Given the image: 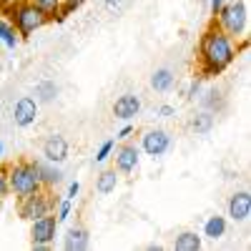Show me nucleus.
I'll return each mask as SVG.
<instances>
[{
	"label": "nucleus",
	"mask_w": 251,
	"mask_h": 251,
	"mask_svg": "<svg viewBox=\"0 0 251 251\" xmlns=\"http://www.w3.org/2000/svg\"><path fill=\"white\" fill-rule=\"evenodd\" d=\"M78 194H80V183H78V181H71V183H68V194H66V199L73 201Z\"/></svg>",
	"instance_id": "c756f323"
},
{
	"label": "nucleus",
	"mask_w": 251,
	"mask_h": 251,
	"mask_svg": "<svg viewBox=\"0 0 251 251\" xmlns=\"http://www.w3.org/2000/svg\"><path fill=\"white\" fill-rule=\"evenodd\" d=\"M18 3H23V0H0V10H10Z\"/></svg>",
	"instance_id": "473e14b6"
},
{
	"label": "nucleus",
	"mask_w": 251,
	"mask_h": 251,
	"mask_svg": "<svg viewBox=\"0 0 251 251\" xmlns=\"http://www.w3.org/2000/svg\"><path fill=\"white\" fill-rule=\"evenodd\" d=\"M58 96V86H55V80H40L38 86H35V98L40 100V103H50L53 98Z\"/></svg>",
	"instance_id": "4be33fe9"
},
{
	"label": "nucleus",
	"mask_w": 251,
	"mask_h": 251,
	"mask_svg": "<svg viewBox=\"0 0 251 251\" xmlns=\"http://www.w3.org/2000/svg\"><path fill=\"white\" fill-rule=\"evenodd\" d=\"M214 20H216L219 30H224L226 35L239 40L249 28V8L244 0H226L221 5V10L214 15Z\"/></svg>",
	"instance_id": "f03ea898"
},
{
	"label": "nucleus",
	"mask_w": 251,
	"mask_h": 251,
	"mask_svg": "<svg viewBox=\"0 0 251 251\" xmlns=\"http://www.w3.org/2000/svg\"><path fill=\"white\" fill-rule=\"evenodd\" d=\"M201 103H203V111H208V113H221L224 108H226V100H224V96H221V91H216V88H211V91H206V96L201 98Z\"/></svg>",
	"instance_id": "a211bd4d"
},
{
	"label": "nucleus",
	"mask_w": 251,
	"mask_h": 251,
	"mask_svg": "<svg viewBox=\"0 0 251 251\" xmlns=\"http://www.w3.org/2000/svg\"><path fill=\"white\" fill-rule=\"evenodd\" d=\"M0 156H3V143H0Z\"/></svg>",
	"instance_id": "c9c22d12"
},
{
	"label": "nucleus",
	"mask_w": 251,
	"mask_h": 251,
	"mask_svg": "<svg viewBox=\"0 0 251 251\" xmlns=\"http://www.w3.org/2000/svg\"><path fill=\"white\" fill-rule=\"evenodd\" d=\"M226 214L234 221H246L251 216V194L249 191H236L226 203Z\"/></svg>",
	"instance_id": "f8f14e48"
},
{
	"label": "nucleus",
	"mask_w": 251,
	"mask_h": 251,
	"mask_svg": "<svg viewBox=\"0 0 251 251\" xmlns=\"http://www.w3.org/2000/svg\"><path fill=\"white\" fill-rule=\"evenodd\" d=\"M133 131H136V128H133L131 123H128V126H123V128L118 131V138H121V141H128V138L133 136Z\"/></svg>",
	"instance_id": "2f4dec72"
},
{
	"label": "nucleus",
	"mask_w": 251,
	"mask_h": 251,
	"mask_svg": "<svg viewBox=\"0 0 251 251\" xmlns=\"http://www.w3.org/2000/svg\"><path fill=\"white\" fill-rule=\"evenodd\" d=\"M91 246V236H88V228L83 226H71L66 236H63V249L66 251H86Z\"/></svg>",
	"instance_id": "ddd939ff"
},
{
	"label": "nucleus",
	"mask_w": 251,
	"mask_h": 251,
	"mask_svg": "<svg viewBox=\"0 0 251 251\" xmlns=\"http://www.w3.org/2000/svg\"><path fill=\"white\" fill-rule=\"evenodd\" d=\"M199 91H201V80L196 78V80H191V86L186 88V98H196V96H199Z\"/></svg>",
	"instance_id": "cd10ccee"
},
{
	"label": "nucleus",
	"mask_w": 251,
	"mask_h": 251,
	"mask_svg": "<svg viewBox=\"0 0 251 251\" xmlns=\"http://www.w3.org/2000/svg\"><path fill=\"white\" fill-rule=\"evenodd\" d=\"M161 249H163L161 244H149V251H161Z\"/></svg>",
	"instance_id": "f704fd0d"
},
{
	"label": "nucleus",
	"mask_w": 251,
	"mask_h": 251,
	"mask_svg": "<svg viewBox=\"0 0 251 251\" xmlns=\"http://www.w3.org/2000/svg\"><path fill=\"white\" fill-rule=\"evenodd\" d=\"M214 128V113H208V111H201L191 118V131L196 136H206L208 131Z\"/></svg>",
	"instance_id": "412c9836"
},
{
	"label": "nucleus",
	"mask_w": 251,
	"mask_h": 251,
	"mask_svg": "<svg viewBox=\"0 0 251 251\" xmlns=\"http://www.w3.org/2000/svg\"><path fill=\"white\" fill-rule=\"evenodd\" d=\"M141 149L146 156H151V158H161L166 151L171 149V136L169 131H163V128H151V131H146L141 136Z\"/></svg>",
	"instance_id": "0eeeda50"
},
{
	"label": "nucleus",
	"mask_w": 251,
	"mask_h": 251,
	"mask_svg": "<svg viewBox=\"0 0 251 251\" xmlns=\"http://www.w3.org/2000/svg\"><path fill=\"white\" fill-rule=\"evenodd\" d=\"M131 0H103V5L106 8H111V10H121V8H126Z\"/></svg>",
	"instance_id": "bb28decb"
},
{
	"label": "nucleus",
	"mask_w": 251,
	"mask_h": 251,
	"mask_svg": "<svg viewBox=\"0 0 251 251\" xmlns=\"http://www.w3.org/2000/svg\"><path fill=\"white\" fill-rule=\"evenodd\" d=\"M0 43H3L5 48H15L20 43V33L15 30V25L10 23V20H0Z\"/></svg>",
	"instance_id": "aec40b11"
},
{
	"label": "nucleus",
	"mask_w": 251,
	"mask_h": 251,
	"mask_svg": "<svg viewBox=\"0 0 251 251\" xmlns=\"http://www.w3.org/2000/svg\"><path fill=\"white\" fill-rule=\"evenodd\" d=\"M226 234V219L224 216H208L206 224H203V236H208L211 241H219L221 236Z\"/></svg>",
	"instance_id": "f3484780"
},
{
	"label": "nucleus",
	"mask_w": 251,
	"mask_h": 251,
	"mask_svg": "<svg viewBox=\"0 0 251 251\" xmlns=\"http://www.w3.org/2000/svg\"><path fill=\"white\" fill-rule=\"evenodd\" d=\"M30 163H33V169H35L40 183H43V188H46V186H55V183H60L63 174H60L58 169H53V163H50V161H30Z\"/></svg>",
	"instance_id": "4468645a"
},
{
	"label": "nucleus",
	"mask_w": 251,
	"mask_h": 251,
	"mask_svg": "<svg viewBox=\"0 0 251 251\" xmlns=\"http://www.w3.org/2000/svg\"><path fill=\"white\" fill-rule=\"evenodd\" d=\"M43 156L50 163H63L68 158V141L63 138L60 133H53L43 141Z\"/></svg>",
	"instance_id": "9b49d317"
},
{
	"label": "nucleus",
	"mask_w": 251,
	"mask_h": 251,
	"mask_svg": "<svg viewBox=\"0 0 251 251\" xmlns=\"http://www.w3.org/2000/svg\"><path fill=\"white\" fill-rule=\"evenodd\" d=\"M158 116H161V118H171V116H176V108L169 106V103H163V106L158 108Z\"/></svg>",
	"instance_id": "7c9ffc66"
},
{
	"label": "nucleus",
	"mask_w": 251,
	"mask_h": 251,
	"mask_svg": "<svg viewBox=\"0 0 251 251\" xmlns=\"http://www.w3.org/2000/svg\"><path fill=\"white\" fill-rule=\"evenodd\" d=\"M116 186H118V171L116 169H106L103 174H98L96 178V191L100 196H108L111 191H116Z\"/></svg>",
	"instance_id": "dca6fc26"
},
{
	"label": "nucleus",
	"mask_w": 251,
	"mask_h": 251,
	"mask_svg": "<svg viewBox=\"0 0 251 251\" xmlns=\"http://www.w3.org/2000/svg\"><path fill=\"white\" fill-rule=\"evenodd\" d=\"M116 166L113 169L118 174H133L138 169V161H141V153H138V146L136 143H123L116 149Z\"/></svg>",
	"instance_id": "6e6552de"
},
{
	"label": "nucleus",
	"mask_w": 251,
	"mask_h": 251,
	"mask_svg": "<svg viewBox=\"0 0 251 251\" xmlns=\"http://www.w3.org/2000/svg\"><path fill=\"white\" fill-rule=\"evenodd\" d=\"M113 149H116V141H106V143L98 149V153H96V163H103V161L113 153Z\"/></svg>",
	"instance_id": "393cba45"
},
{
	"label": "nucleus",
	"mask_w": 251,
	"mask_h": 251,
	"mask_svg": "<svg viewBox=\"0 0 251 251\" xmlns=\"http://www.w3.org/2000/svg\"><path fill=\"white\" fill-rule=\"evenodd\" d=\"M224 3H226V0H211V3H208V8H211V15H216V13L221 10Z\"/></svg>",
	"instance_id": "72a5a7b5"
},
{
	"label": "nucleus",
	"mask_w": 251,
	"mask_h": 251,
	"mask_svg": "<svg viewBox=\"0 0 251 251\" xmlns=\"http://www.w3.org/2000/svg\"><path fill=\"white\" fill-rule=\"evenodd\" d=\"M174 249L176 251H199L201 249V236L196 231H183V234L176 236Z\"/></svg>",
	"instance_id": "6ab92c4d"
},
{
	"label": "nucleus",
	"mask_w": 251,
	"mask_h": 251,
	"mask_svg": "<svg viewBox=\"0 0 251 251\" xmlns=\"http://www.w3.org/2000/svg\"><path fill=\"white\" fill-rule=\"evenodd\" d=\"M174 83H176V75H174L171 68H156L153 75H151V88L158 91V93L171 91V88H174Z\"/></svg>",
	"instance_id": "2eb2a0df"
},
{
	"label": "nucleus",
	"mask_w": 251,
	"mask_h": 251,
	"mask_svg": "<svg viewBox=\"0 0 251 251\" xmlns=\"http://www.w3.org/2000/svg\"><path fill=\"white\" fill-rule=\"evenodd\" d=\"M30 3H33L35 8H40L46 15H53V13L60 8V0H30Z\"/></svg>",
	"instance_id": "5701e85b"
},
{
	"label": "nucleus",
	"mask_w": 251,
	"mask_h": 251,
	"mask_svg": "<svg viewBox=\"0 0 251 251\" xmlns=\"http://www.w3.org/2000/svg\"><path fill=\"white\" fill-rule=\"evenodd\" d=\"M8 183H10V194H15L18 199L43 191V183H40V178H38L30 161L10 163L8 166Z\"/></svg>",
	"instance_id": "20e7f679"
},
{
	"label": "nucleus",
	"mask_w": 251,
	"mask_h": 251,
	"mask_svg": "<svg viewBox=\"0 0 251 251\" xmlns=\"http://www.w3.org/2000/svg\"><path fill=\"white\" fill-rule=\"evenodd\" d=\"M35 116H38V100L30 98V96H23L15 100V108H13V121L18 128H28V126L35 123Z\"/></svg>",
	"instance_id": "1a4fd4ad"
},
{
	"label": "nucleus",
	"mask_w": 251,
	"mask_h": 251,
	"mask_svg": "<svg viewBox=\"0 0 251 251\" xmlns=\"http://www.w3.org/2000/svg\"><path fill=\"white\" fill-rule=\"evenodd\" d=\"M10 18V23L15 25V30L20 33V38H28L30 33H35L38 28H43L48 20H50V15H46L40 8H35L30 0H23V3H18V5H13L10 10H5Z\"/></svg>",
	"instance_id": "7ed1b4c3"
},
{
	"label": "nucleus",
	"mask_w": 251,
	"mask_h": 251,
	"mask_svg": "<svg viewBox=\"0 0 251 251\" xmlns=\"http://www.w3.org/2000/svg\"><path fill=\"white\" fill-rule=\"evenodd\" d=\"M53 206H55V201L50 199V194L43 188V191H38V194H30V196L20 199L18 214H20V219H25V221H35V219H40V216L50 214Z\"/></svg>",
	"instance_id": "39448f33"
},
{
	"label": "nucleus",
	"mask_w": 251,
	"mask_h": 251,
	"mask_svg": "<svg viewBox=\"0 0 251 251\" xmlns=\"http://www.w3.org/2000/svg\"><path fill=\"white\" fill-rule=\"evenodd\" d=\"M236 40L211 25L199 40V66L201 75H219L236 60Z\"/></svg>",
	"instance_id": "f257e3e1"
},
{
	"label": "nucleus",
	"mask_w": 251,
	"mask_h": 251,
	"mask_svg": "<svg viewBox=\"0 0 251 251\" xmlns=\"http://www.w3.org/2000/svg\"><path fill=\"white\" fill-rule=\"evenodd\" d=\"M83 3H86V0H60V5L66 8L68 13H73V10H75V8H80Z\"/></svg>",
	"instance_id": "c85d7f7f"
},
{
	"label": "nucleus",
	"mask_w": 251,
	"mask_h": 251,
	"mask_svg": "<svg viewBox=\"0 0 251 251\" xmlns=\"http://www.w3.org/2000/svg\"><path fill=\"white\" fill-rule=\"evenodd\" d=\"M71 211H73V201L71 199H63V201H58V224L60 221H68L71 219Z\"/></svg>",
	"instance_id": "b1692460"
},
{
	"label": "nucleus",
	"mask_w": 251,
	"mask_h": 251,
	"mask_svg": "<svg viewBox=\"0 0 251 251\" xmlns=\"http://www.w3.org/2000/svg\"><path fill=\"white\" fill-rule=\"evenodd\" d=\"M10 194V183H8V169H0V199H5Z\"/></svg>",
	"instance_id": "a878e982"
},
{
	"label": "nucleus",
	"mask_w": 251,
	"mask_h": 251,
	"mask_svg": "<svg viewBox=\"0 0 251 251\" xmlns=\"http://www.w3.org/2000/svg\"><path fill=\"white\" fill-rule=\"evenodd\" d=\"M141 113V98L136 93H123L113 103V116L118 121H131Z\"/></svg>",
	"instance_id": "9d476101"
},
{
	"label": "nucleus",
	"mask_w": 251,
	"mask_h": 251,
	"mask_svg": "<svg viewBox=\"0 0 251 251\" xmlns=\"http://www.w3.org/2000/svg\"><path fill=\"white\" fill-rule=\"evenodd\" d=\"M30 224H33V226H30V246H33L35 251H46V249L53 244V239H55L58 219L50 216V214H46V216H40V219H35V221H30Z\"/></svg>",
	"instance_id": "423d86ee"
}]
</instances>
